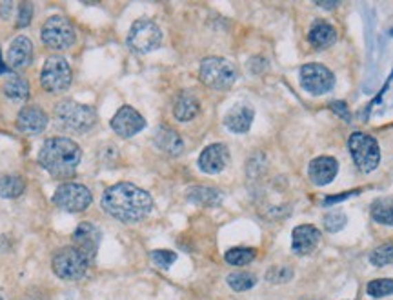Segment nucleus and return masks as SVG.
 Instances as JSON below:
<instances>
[{
	"mask_svg": "<svg viewBox=\"0 0 393 300\" xmlns=\"http://www.w3.org/2000/svg\"><path fill=\"white\" fill-rule=\"evenodd\" d=\"M103 209L113 219L135 224L151 213L153 199L148 191L137 188L135 184L118 182L104 191Z\"/></svg>",
	"mask_w": 393,
	"mask_h": 300,
	"instance_id": "nucleus-1",
	"label": "nucleus"
},
{
	"mask_svg": "<svg viewBox=\"0 0 393 300\" xmlns=\"http://www.w3.org/2000/svg\"><path fill=\"white\" fill-rule=\"evenodd\" d=\"M81 160V146L67 137L47 138L39 151V164L53 178H59V180L73 177Z\"/></svg>",
	"mask_w": 393,
	"mask_h": 300,
	"instance_id": "nucleus-2",
	"label": "nucleus"
},
{
	"mask_svg": "<svg viewBox=\"0 0 393 300\" xmlns=\"http://www.w3.org/2000/svg\"><path fill=\"white\" fill-rule=\"evenodd\" d=\"M199 76L202 84L211 89L226 92L230 89L237 81V67L228 58L222 56H208L200 62Z\"/></svg>",
	"mask_w": 393,
	"mask_h": 300,
	"instance_id": "nucleus-3",
	"label": "nucleus"
},
{
	"mask_svg": "<svg viewBox=\"0 0 393 300\" xmlns=\"http://www.w3.org/2000/svg\"><path fill=\"white\" fill-rule=\"evenodd\" d=\"M348 149L352 155L353 162L357 166L359 171L363 173H372L373 169H377L381 164V148L375 137L368 133H352L348 138Z\"/></svg>",
	"mask_w": 393,
	"mask_h": 300,
	"instance_id": "nucleus-4",
	"label": "nucleus"
},
{
	"mask_svg": "<svg viewBox=\"0 0 393 300\" xmlns=\"http://www.w3.org/2000/svg\"><path fill=\"white\" fill-rule=\"evenodd\" d=\"M56 120L75 133L89 131L97 124V113L92 106L78 104L75 100H62L55 107Z\"/></svg>",
	"mask_w": 393,
	"mask_h": 300,
	"instance_id": "nucleus-5",
	"label": "nucleus"
},
{
	"mask_svg": "<svg viewBox=\"0 0 393 300\" xmlns=\"http://www.w3.org/2000/svg\"><path fill=\"white\" fill-rule=\"evenodd\" d=\"M89 260L73 246L62 248L52 260V270L62 280H81L89 270Z\"/></svg>",
	"mask_w": 393,
	"mask_h": 300,
	"instance_id": "nucleus-6",
	"label": "nucleus"
},
{
	"mask_svg": "<svg viewBox=\"0 0 393 300\" xmlns=\"http://www.w3.org/2000/svg\"><path fill=\"white\" fill-rule=\"evenodd\" d=\"M42 42L46 44V47L55 51H64L75 44L77 41V33L75 28L66 17L53 15L50 17L44 25H42Z\"/></svg>",
	"mask_w": 393,
	"mask_h": 300,
	"instance_id": "nucleus-7",
	"label": "nucleus"
},
{
	"mask_svg": "<svg viewBox=\"0 0 393 300\" xmlns=\"http://www.w3.org/2000/svg\"><path fill=\"white\" fill-rule=\"evenodd\" d=\"M93 202L92 191L77 182H64L55 189L53 204L67 213H82Z\"/></svg>",
	"mask_w": 393,
	"mask_h": 300,
	"instance_id": "nucleus-8",
	"label": "nucleus"
},
{
	"mask_svg": "<svg viewBox=\"0 0 393 300\" xmlns=\"http://www.w3.org/2000/svg\"><path fill=\"white\" fill-rule=\"evenodd\" d=\"M73 73L70 62L64 56H50L44 62L41 72V84L44 92L47 93H62L72 86Z\"/></svg>",
	"mask_w": 393,
	"mask_h": 300,
	"instance_id": "nucleus-9",
	"label": "nucleus"
},
{
	"mask_svg": "<svg viewBox=\"0 0 393 300\" xmlns=\"http://www.w3.org/2000/svg\"><path fill=\"white\" fill-rule=\"evenodd\" d=\"M126 44L137 53H151L162 44V31L149 19H138L133 22Z\"/></svg>",
	"mask_w": 393,
	"mask_h": 300,
	"instance_id": "nucleus-10",
	"label": "nucleus"
},
{
	"mask_svg": "<svg viewBox=\"0 0 393 300\" xmlns=\"http://www.w3.org/2000/svg\"><path fill=\"white\" fill-rule=\"evenodd\" d=\"M301 86L315 97L326 95L335 86V75L322 64H304L301 67Z\"/></svg>",
	"mask_w": 393,
	"mask_h": 300,
	"instance_id": "nucleus-11",
	"label": "nucleus"
},
{
	"mask_svg": "<svg viewBox=\"0 0 393 300\" xmlns=\"http://www.w3.org/2000/svg\"><path fill=\"white\" fill-rule=\"evenodd\" d=\"M109 124H111L113 131L123 138L135 137V135H138L146 127V120H144L142 115L137 109H133L131 106L120 107Z\"/></svg>",
	"mask_w": 393,
	"mask_h": 300,
	"instance_id": "nucleus-12",
	"label": "nucleus"
},
{
	"mask_svg": "<svg viewBox=\"0 0 393 300\" xmlns=\"http://www.w3.org/2000/svg\"><path fill=\"white\" fill-rule=\"evenodd\" d=\"M100 246V231L92 222H82L73 233V248H77L89 262L95 260Z\"/></svg>",
	"mask_w": 393,
	"mask_h": 300,
	"instance_id": "nucleus-13",
	"label": "nucleus"
},
{
	"mask_svg": "<svg viewBox=\"0 0 393 300\" xmlns=\"http://www.w3.org/2000/svg\"><path fill=\"white\" fill-rule=\"evenodd\" d=\"M230 164V149L224 144H211L199 157V168L208 175H217L224 171Z\"/></svg>",
	"mask_w": 393,
	"mask_h": 300,
	"instance_id": "nucleus-14",
	"label": "nucleus"
},
{
	"mask_svg": "<svg viewBox=\"0 0 393 300\" xmlns=\"http://www.w3.org/2000/svg\"><path fill=\"white\" fill-rule=\"evenodd\" d=\"M47 113L39 106H24L17 117V129L26 135H39L47 127Z\"/></svg>",
	"mask_w": 393,
	"mask_h": 300,
	"instance_id": "nucleus-15",
	"label": "nucleus"
},
{
	"mask_svg": "<svg viewBox=\"0 0 393 300\" xmlns=\"http://www.w3.org/2000/svg\"><path fill=\"white\" fill-rule=\"evenodd\" d=\"M253 117H255L253 107L250 104H246V102H239V104L231 107L230 111L226 113L224 126L231 133L242 135V133L250 131L251 124H253Z\"/></svg>",
	"mask_w": 393,
	"mask_h": 300,
	"instance_id": "nucleus-16",
	"label": "nucleus"
},
{
	"mask_svg": "<svg viewBox=\"0 0 393 300\" xmlns=\"http://www.w3.org/2000/svg\"><path fill=\"white\" fill-rule=\"evenodd\" d=\"M321 242V231L312 224L297 226L291 233V250L297 255H310Z\"/></svg>",
	"mask_w": 393,
	"mask_h": 300,
	"instance_id": "nucleus-17",
	"label": "nucleus"
},
{
	"mask_svg": "<svg viewBox=\"0 0 393 300\" xmlns=\"http://www.w3.org/2000/svg\"><path fill=\"white\" fill-rule=\"evenodd\" d=\"M6 61L13 69H26L33 61V44H31L30 39L24 35L13 39L10 50H8V55H6Z\"/></svg>",
	"mask_w": 393,
	"mask_h": 300,
	"instance_id": "nucleus-18",
	"label": "nucleus"
},
{
	"mask_svg": "<svg viewBox=\"0 0 393 300\" xmlns=\"http://www.w3.org/2000/svg\"><path fill=\"white\" fill-rule=\"evenodd\" d=\"M339 162L333 157H317L310 162L308 177L315 186H326L337 177Z\"/></svg>",
	"mask_w": 393,
	"mask_h": 300,
	"instance_id": "nucleus-19",
	"label": "nucleus"
},
{
	"mask_svg": "<svg viewBox=\"0 0 393 300\" xmlns=\"http://www.w3.org/2000/svg\"><path fill=\"white\" fill-rule=\"evenodd\" d=\"M308 39L315 50H326L337 42V30L332 24H328L326 21H317L310 28Z\"/></svg>",
	"mask_w": 393,
	"mask_h": 300,
	"instance_id": "nucleus-20",
	"label": "nucleus"
},
{
	"mask_svg": "<svg viewBox=\"0 0 393 300\" xmlns=\"http://www.w3.org/2000/svg\"><path fill=\"white\" fill-rule=\"evenodd\" d=\"M155 144L158 149H162L164 153H168L171 157H179L184 151V142L180 135L171 127H158L157 135H155Z\"/></svg>",
	"mask_w": 393,
	"mask_h": 300,
	"instance_id": "nucleus-21",
	"label": "nucleus"
},
{
	"mask_svg": "<svg viewBox=\"0 0 393 300\" xmlns=\"http://www.w3.org/2000/svg\"><path fill=\"white\" fill-rule=\"evenodd\" d=\"M200 111V102L197 100V97H193L191 93H182L179 95L177 102L173 106V115L179 122H189L193 120Z\"/></svg>",
	"mask_w": 393,
	"mask_h": 300,
	"instance_id": "nucleus-22",
	"label": "nucleus"
},
{
	"mask_svg": "<svg viewBox=\"0 0 393 300\" xmlns=\"http://www.w3.org/2000/svg\"><path fill=\"white\" fill-rule=\"evenodd\" d=\"M188 200L193 204H199V206H210L211 208V206H220L222 200H224V195L215 188L195 186V188H189Z\"/></svg>",
	"mask_w": 393,
	"mask_h": 300,
	"instance_id": "nucleus-23",
	"label": "nucleus"
},
{
	"mask_svg": "<svg viewBox=\"0 0 393 300\" xmlns=\"http://www.w3.org/2000/svg\"><path fill=\"white\" fill-rule=\"evenodd\" d=\"M2 89H4L6 97L13 102H26L30 98V84H28L26 78H22L19 75L10 76L4 82Z\"/></svg>",
	"mask_w": 393,
	"mask_h": 300,
	"instance_id": "nucleus-24",
	"label": "nucleus"
},
{
	"mask_svg": "<svg viewBox=\"0 0 393 300\" xmlns=\"http://www.w3.org/2000/svg\"><path fill=\"white\" fill-rule=\"evenodd\" d=\"M26 191V182L19 175L0 177V197L2 199H19Z\"/></svg>",
	"mask_w": 393,
	"mask_h": 300,
	"instance_id": "nucleus-25",
	"label": "nucleus"
},
{
	"mask_svg": "<svg viewBox=\"0 0 393 300\" xmlns=\"http://www.w3.org/2000/svg\"><path fill=\"white\" fill-rule=\"evenodd\" d=\"M372 219L379 224L393 226V195L377 199L372 204Z\"/></svg>",
	"mask_w": 393,
	"mask_h": 300,
	"instance_id": "nucleus-26",
	"label": "nucleus"
},
{
	"mask_svg": "<svg viewBox=\"0 0 393 300\" xmlns=\"http://www.w3.org/2000/svg\"><path fill=\"white\" fill-rule=\"evenodd\" d=\"M257 257V251L251 250V248H233V250L226 251L224 260L230 266H235V268H240V266H248L251 264Z\"/></svg>",
	"mask_w": 393,
	"mask_h": 300,
	"instance_id": "nucleus-27",
	"label": "nucleus"
},
{
	"mask_svg": "<svg viewBox=\"0 0 393 300\" xmlns=\"http://www.w3.org/2000/svg\"><path fill=\"white\" fill-rule=\"evenodd\" d=\"M255 284H257V277L251 275V273L237 271V273L228 275V286H230L233 291H237V293H242V291L251 290Z\"/></svg>",
	"mask_w": 393,
	"mask_h": 300,
	"instance_id": "nucleus-28",
	"label": "nucleus"
},
{
	"mask_svg": "<svg viewBox=\"0 0 393 300\" xmlns=\"http://www.w3.org/2000/svg\"><path fill=\"white\" fill-rule=\"evenodd\" d=\"M366 293L373 299H383V297L393 295V279L372 280L366 286Z\"/></svg>",
	"mask_w": 393,
	"mask_h": 300,
	"instance_id": "nucleus-29",
	"label": "nucleus"
},
{
	"mask_svg": "<svg viewBox=\"0 0 393 300\" xmlns=\"http://www.w3.org/2000/svg\"><path fill=\"white\" fill-rule=\"evenodd\" d=\"M370 262L373 266H377V268L393 264V242L379 246L377 250H373L372 255H370Z\"/></svg>",
	"mask_w": 393,
	"mask_h": 300,
	"instance_id": "nucleus-30",
	"label": "nucleus"
},
{
	"mask_svg": "<svg viewBox=\"0 0 393 300\" xmlns=\"http://www.w3.org/2000/svg\"><path fill=\"white\" fill-rule=\"evenodd\" d=\"M346 226V215L342 211H333L324 217V229L328 233H339Z\"/></svg>",
	"mask_w": 393,
	"mask_h": 300,
	"instance_id": "nucleus-31",
	"label": "nucleus"
},
{
	"mask_svg": "<svg viewBox=\"0 0 393 300\" xmlns=\"http://www.w3.org/2000/svg\"><path fill=\"white\" fill-rule=\"evenodd\" d=\"M151 260H153V264L157 268H162V270H168L171 266L175 264V260H177V253L173 251H168V250H157V251H151Z\"/></svg>",
	"mask_w": 393,
	"mask_h": 300,
	"instance_id": "nucleus-32",
	"label": "nucleus"
},
{
	"mask_svg": "<svg viewBox=\"0 0 393 300\" xmlns=\"http://www.w3.org/2000/svg\"><path fill=\"white\" fill-rule=\"evenodd\" d=\"M266 279L273 282V284H282V282H288V280L293 279V270L291 268H271L268 273H266Z\"/></svg>",
	"mask_w": 393,
	"mask_h": 300,
	"instance_id": "nucleus-33",
	"label": "nucleus"
},
{
	"mask_svg": "<svg viewBox=\"0 0 393 300\" xmlns=\"http://www.w3.org/2000/svg\"><path fill=\"white\" fill-rule=\"evenodd\" d=\"M31 19H33V4L31 2H22L19 6V21H17V25L19 28H26V25L31 24Z\"/></svg>",
	"mask_w": 393,
	"mask_h": 300,
	"instance_id": "nucleus-34",
	"label": "nucleus"
},
{
	"mask_svg": "<svg viewBox=\"0 0 393 300\" xmlns=\"http://www.w3.org/2000/svg\"><path fill=\"white\" fill-rule=\"evenodd\" d=\"M330 107H332L333 111L337 113V115H341L346 122H352V113H350V109H348L346 102L342 100H333L332 104H330Z\"/></svg>",
	"mask_w": 393,
	"mask_h": 300,
	"instance_id": "nucleus-35",
	"label": "nucleus"
},
{
	"mask_svg": "<svg viewBox=\"0 0 393 300\" xmlns=\"http://www.w3.org/2000/svg\"><path fill=\"white\" fill-rule=\"evenodd\" d=\"M11 10H13L11 2H0V15H2V19H10Z\"/></svg>",
	"mask_w": 393,
	"mask_h": 300,
	"instance_id": "nucleus-36",
	"label": "nucleus"
},
{
	"mask_svg": "<svg viewBox=\"0 0 393 300\" xmlns=\"http://www.w3.org/2000/svg\"><path fill=\"white\" fill-rule=\"evenodd\" d=\"M317 6H321V8H326V10H332V8H337L339 2H317Z\"/></svg>",
	"mask_w": 393,
	"mask_h": 300,
	"instance_id": "nucleus-37",
	"label": "nucleus"
},
{
	"mask_svg": "<svg viewBox=\"0 0 393 300\" xmlns=\"http://www.w3.org/2000/svg\"><path fill=\"white\" fill-rule=\"evenodd\" d=\"M0 300H2V299H0Z\"/></svg>",
	"mask_w": 393,
	"mask_h": 300,
	"instance_id": "nucleus-38",
	"label": "nucleus"
}]
</instances>
